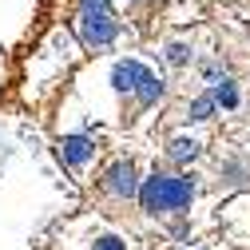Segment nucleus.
I'll use <instances>...</instances> for the list:
<instances>
[{"instance_id": "nucleus-2", "label": "nucleus", "mask_w": 250, "mask_h": 250, "mask_svg": "<svg viewBox=\"0 0 250 250\" xmlns=\"http://www.w3.org/2000/svg\"><path fill=\"white\" fill-rule=\"evenodd\" d=\"M76 32L87 48H107L119 36V16L111 12V0H80Z\"/></svg>"}, {"instance_id": "nucleus-4", "label": "nucleus", "mask_w": 250, "mask_h": 250, "mask_svg": "<svg viewBox=\"0 0 250 250\" xmlns=\"http://www.w3.org/2000/svg\"><path fill=\"white\" fill-rule=\"evenodd\" d=\"M147 76H151V68L139 64V60H119V64L111 68V83H115L119 91H131V96L139 91V83H143Z\"/></svg>"}, {"instance_id": "nucleus-5", "label": "nucleus", "mask_w": 250, "mask_h": 250, "mask_svg": "<svg viewBox=\"0 0 250 250\" xmlns=\"http://www.w3.org/2000/svg\"><path fill=\"white\" fill-rule=\"evenodd\" d=\"M91 155H96V143H91L87 135H64L60 139V159H64L68 167H83Z\"/></svg>"}, {"instance_id": "nucleus-3", "label": "nucleus", "mask_w": 250, "mask_h": 250, "mask_svg": "<svg viewBox=\"0 0 250 250\" xmlns=\"http://www.w3.org/2000/svg\"><path fill=\"white\" fill-rule=\"evenodd\" d=\"M104 187H107L115 199H131V195L139 191V183H135V167H131L127 159L111 163V167H107V175H104Z\"/></svg>"}, {"instance_id": "nucleus-8", "label": "nucleus", "mask_w": 250, "mask_h": 250, "mask_svg": "<svg viewBox=\"0 0 250 250\" xmlns=\"http://www.w3.org/2000/svg\"><path fill=\"white\" fill-rule=\"evenodd\" d=\"M195 155H199V143H195V139H187V135L171 139V159H175V163H183V159H195Z\"/></svg>"}, {"instance_id": "nucleus-1", "label": "nucleus", "mask_w": 250, "mask_h": 250, "mask_svg": "<svg viewBox=\"0 0 250 250\" xmlns=\"http://www.w3.org/2000/svg\"><path fill=\"white\" fill-rule=\"evenodd\" d=\"M135 195H139V203H143L147 214H171V210H187V207H191L195 183L183 179V175H163V171H155Z\"/></svg>"}, {"instance_id": "nucleus-6", "label": "nucleus", "mask_w": 250, "mask_h": 250, "mask_svg": "<svg viewBox=\"0 0 250 250\" xmlns=\"http://www.w3.org/2000/svg\"><path fill=\"white\" fill-rule=\"evenodd\" d=\"M210 100H214V104H223V107H238V91H234V83H230V80H214Z\"/></svg>"}, {"instance_id": "nucleus-10", "label": "nucleus", "mask_w": 250, "mask_h": 250, "mask_svg": "<svg viewBox=\"0 0 250 250\" xmlns=\"http://www.w3.org/2000/svg\"><path fill=\"white\" fill-rule=\"evenodd\" d=\"M91 250H127V246H123L115 234H104V238H96V246H91Z\"/></svg>"}, {"instance_id": "nucleus-9", "label": "nucleus", "mask_w": 250, "mask_h": 250, "mask_svg": "<svg viewBox=\"0 0 250 250\" xmlns=\"http://www.w3.org/2000/svg\"><path fill=\"white\" fill-rule=\"evenodd\" d=\"M167 60H171L175 68H183L187 60H191V48H187V44H167Z\"/></svg>"}, {"instance_id": "nucleus-7", "label": "nucleus", "mask_w": 250, "mask_h": 250, "mask_svg": "<svg viewBox=\"0 0 250 250\" xmlns=\"http://www.w3.org/2000/svg\"><path fill=\"white\" fill-rule=\"evenodd\" d=\"M214 100H210V91H207V96H199V100H191V107H187V119H191V123H203V119H210L214 115Z\"/></svg>"}]
</instances>
